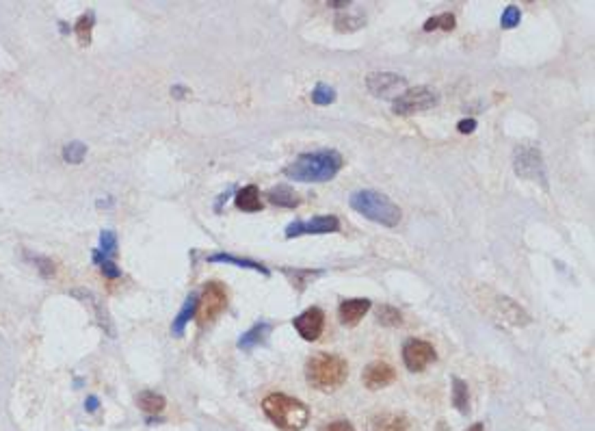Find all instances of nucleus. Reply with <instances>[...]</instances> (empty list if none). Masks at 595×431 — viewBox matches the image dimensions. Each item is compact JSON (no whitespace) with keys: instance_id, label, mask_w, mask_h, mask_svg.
<instances>
[{"instance_id":"c85d7f7f","label":"nucleus","mask_w":595,"mask_h":431,"mask_svg":"<svg viewBox=\"0 0 595 431\" xmlns=\"http://www.w3.org/2000/svg\"><path fill=\"white\" fill-rule=\"evenodd\" d=\"M422 28H424L426 33L438 31V28H442V31H453V28H455V15H453V13H442V15H436V17H429Z\"/></svg>"},{"instance_id":"6ab92c4d","label":"nucleus","mask_w":595,"mask_h":431,"mask_svg":"<svg viewBox=\"0 0 595 431\" xmlns=\"http://www.w3.org/2000/svg\"><path fill=\"white\" fill-rule=\"evenodd\" d=\"M270 323H266V321H260V323H256L254 328H249L241 338H239V347L241 349H254V347H258L260 343H264L266 340V336L270 334Z\"/></svg>"},{"instance_id":"aec40b11","label":"nucleus","mask_w":595,"mask_h":431,"mask_svg":"<svg viewBox=\"0 0 595 431\" xmlns=\"http://www.w3.org/2000/svg\"><path fill=\"white\" fill-rule=\"evenodd\" d=\"M208 262H227V264H236V267H243V269H254V271H258V273H262L266 278L270 276V271L264 264H260L256 260H249V258H239V256L225 254V251H219V254L208 256Z\"/></svg>"},{"instance_id":"cd10ccee","label":"nucleus","mask_w":595,"mask_h":431,"mask_svg":"<svg viewBox=\"0 0 595 431\" xmlns=\"http://www.w3.org/2000/svg\"><path fill=\"white\" fill-rule=\"evenodd\" d=\"M100 254L104 256V260H111L117 254V235L111 230H104L100 235Z\"/></svg>"},{"instance_id":"2eb2a0df","label":"nucleus","mask_w":595,"mask_h":431,"mask_svg":"<svg viewBox=\"0 0 595 431\" xmlns=\"http://www.w3.org/2000/svg\"><path fill=\"white\" fill-rule=\"evenodd\" d=\"M496 303H498V314H500L504 321H509L511 326H526V323H531L528 312L521 308V306H517L513 299H509V297H498Z\"/></svg>"},{"instance_id":"b1692460","label":"nucleus","mask_w":595,"mask_h":431,"mask_svg":"<svg viewBox=\"0 0 595 431\" xmlns=\"http://www.w3.org/2000/svg\"><path fill=\"white\" fill-rule=\"evenodd\" d=\"M377 321L381 323V326H386V328H399L403 323V314L396 310L394 306H388V303H383V306L377 308Z\"/></svg>"},{"instance_id":"7ed1b4c3","label":"nucleus","mask_w":595,"mask_h":431,"mask_svg":"<svg viewBox=\"0 0 595 431\" xmlns=\"http://www.w3.org/2000/svg\"><path fill=\"white\" fill-rule=\"evenodd\" d=\"M349 377V364L345 357L334 353H316L305 362V380L320 392H334Z\"/></svg>"},{"instance_id":"c9c22d12","label":"nucleus","mask_w":595,"mask_h":431,"mask_svg":"<svg viewBox=\"0 0 595 431\" xmlns=\"http://www.w3.org/2000/svg\"><path fill=\"white\" fill-rule=\"evenodd\" d=\"M327 5L334 7V9H345V7H349L353 3H351V0H327Z\"/></svg>"},{"instance_id":"bb28decb","label":"nucleus","mask_w":595,"mask_h":431,"mask_svg":"<svg viewBox=\"0 0 595 431\" xmlns=\"http://www.w3.org/2000/svg\"><path fill=\"white\" fill-rule=\"evenodd\" d=\"M312 102L318 106H329L336 102V89L329 87L327 83H316V87L312 89Z\"/></svg>"},{"instance_id":"a878e982","label":"nucleus","mask_w":595,"mask_h":431,"mask_svg":"<svg viewBox=\"0 0 595 431\" xmlns=\"http://www.w3.org/2000/svg\"><path fill=\"white\" fill-rule=\"evenodd\" d=\"M364 24H366V20H364L362 15H357V13H342V15L336 17V28H338L340 33L357 31V28H362Z\"/></svg>"},{"instance_id":"9d476101","label":"nucleus","mask_w":595,"mask_h":431,"mask_svg":"<svg viewBox=\"0 0 595 431\" xmlns=\"http://www.w3.org/2000/svg\"><path fill=\"white\" fill-rule=\"evenodd\" d=\"M436 349H433L431 343L420 338H409L403 345V362L411 373H420L424 371L431 362H436Z\"/></svg>"},{"instance_id":"423d86ee","label":"nucleus","mask_w":595,"mask_h":431,"mask_svg":"<svg viewBox=\"0 0 595 431\" xmlns=\"http://www.w3.org/2000/svg\"><path fill=\"white\" fill-rule=\"evenodd\" d=\"M225 308H227V291L219 282H208L202 291L200 306H197V323L206 326V323L214 321Z\"/></svg>"},{"instance_id":"f8f14e48","label":"nucleus","mask_w":595,"mask_h":431,"mask_svg":"<svg viewBox=\"0 0 595 431\" xmlns=\"http://www.w3.org/2000/svg\"><path fill=\"white\" fill-rule=\"evenodd\" d=\"M394 380H396V371L388 362H370L362 373V382L368 390L388 388Z\"/></svg>"},{"instance_id":"0eeeda50","label":"nucleus","mask_w":595,"mask_h":431,"mask_svg":"<svg viewBox=\"0 0 595 431\" xmlns=\"http://www.w3.org/2000/svg\"><path fill=\"white\" fill-rule=\"evenodd\" d=\"M366 87L374 98L381 100H396L405 94L407 89V78L394 74V71H372L366 76Z\"/></svg>"},{"instance_id":"dca6fc26","label":"nucleus","mask_w":595,"mask_h":431,"mask_svg":"<svg viewBox=\"0 0 595 431\" xmlns=\"http://www.w3.org/2000/svg\"><path fill=\"white\" fill-rule=\"evenodd\" d=\"M197 306H200V297H197L195 293H193V295H189V297H187V301H184V306L180 308L178 316L173 319L171 332H173L175 336H182V334H184V328L189 326V321L197 314Z\"/></svg>"},{"instance_id":"ddd939ff","label":"nucleus","mask_w":595,"mask_h":431,"mask_svg":"<svg viewBox=\"0 0 595 431\" xmlns=\"http://www.w3.org/2000/svg\"><path fill=\"white\" fill-rule=\"evenodd\" d=\"M370 308H372V303H370V299H366V297L345 299V301L340 303V308H338L340 323H342V326L353 328V326H357V323L368 314Z\"/></svg>"},{"instance_id":"a211bd4d","label":"nucleus","mask_w":595,"mask_h":431,"mask_svg":"<svg viewBox=\"0 0 595 431\" xmlns=\"http://www.w3.org/2000/svg\"><path fill=\"white\" fill-rule=\"evenodd\" d=\"M236 208L243 212H258L262 210V200H260V191L256 185H247L236 193Z\"/></svg>"},{"instance_id":"412c9836","label":"nucleus","mask_w":595,"mask_h":431,"mask_svg":"<svg viewBox=\"0 0 595 431\" xmlns=\"http://www.w3.org/2000/svg\"><path fill=\"white\" fill-rule=\"evenodd\" d=\"M137 405H139L143 412H148V414H160V412L165 409L167 401H165V397H162V394L152 392V390H146V392H141L139 397H137Z\"/></svg>"},{"instance_id":"39448f33","label":"nucleus","mask_w":595,"mask_h":431,"mask_svg":"<svg viewBox=\"0 0 595 431\" xmlns=\"http://www.w3.org/2000/svg\"><path fill=\"white\" fill-rule=\"evenodd\" d=\"M438 102H440V96L433 87H426V85L407 87L405 94L392 102V111L396 115H413V113L433 109Z\"/></svg>"},{"instance_id":"9b49d317","label":"nucleus","mask_w":595,"mask_h":431,"mask_svg":"<svg viewBox=\"0 0 595 431\" xmlns=\"http://www.w3.org/2000/svg\"><path fill=\"white\" fill-rule=\"evenodd\" d=\"M293 326L303 340H310L312 343V340H318V336L325 330V312L320 308L312 306L308 310H303L299 316H295Z\"/></svg>"},{"instance_id":"6e6552de","label":"nucleus","mask_w":595,"mask_h":431,"mask_svg":"<svg viewBox=\"0 0 595 431\" xmlns=\"http://www.w3.org/2000/svg\"><path fill=\"white\" fill-rule=\"evenodd\" d=\"M513 169H515V174L519 178H526V180H544V178H546L544 158H541V152L535 146H519V148H515Z\"/></svg>"},{"instance_id":"e433bc0d","label":"nucleus","mask_w":595,"mask_h":431,"mask_svg":"<svg viewBox=\"0 0 595 431\" xmlns=\"http://www.w3.org/2000/svg\"><path fill=\"white\" fill-rule=\"evenodd\" d=\"M187 92H189V89H187V87H182V85L171 87V94H173L175 98H184V96H187Z\"/></svg>"},{"instance_id":"4be33fe9","label":"nucleus","mask_w":595,"mask_h":431,"mask_svg":"<svg viewBox=\"0 0 595 431\" xmlns=\"http://www.w3.org/2000/svg\"><path fill=\"white\" fill-rule=\"evenodd\" d=\"M453 403L461 414H465L470 407V392H467V384L461 377H453Z\"/></svg>"},{"instance_id":"7c9ffc66","label":"nucleus","mask_w":595,"mask_h":431,"mask_svg":"<svg viewBox=\"0 0 595 431\" xmlns=\"http://www.w3.org/2000/svg\"><path fill=\"white\" fill-rule=\"evenodd\" d=\"M519 20H521V11H519V7L509 5L507 9L502 11L500 26H502V28H515V26L519 24Z\"/></svg>"},{"instance_id":"4468645a","label":"nucleus","mask_w":595,"mask_h":431,"mask_svg":"<svg viewBox=\"0 0 595 431\" xmlns=\"http://www.w3.org/2000/svg\"><path fill=\"white\" fill-rule=\"evenodd\" d=\"M366 431H411V421L399 412H381L366 423Z\"/></svg>"},{"instance_id":"5701e85b","label":"nucleus","mask_w":595,"mask_h":431,"mask_svg":"<svg viewBox=\"0 0 595 431\" xmlns=\"http://www.w3.org/2000/svg\"><path fill=\"white\" fill-rule=\"evenodd\" d=\"M74 295H78V297H83V301L85 303H92V308H94V312H96V316H98V321H100V326L102 328H106L108 330V334L113 336V326H111V319H108V314H106V310L100 306V301L92 295V293H85V291H74Z\"/></svg>"},{"instance_id":"f3484780","label":"nucleus","mask_w":595,"mask_h":431,"mask_svg":"<svg viewBox=\"0 0 595 431\" xmlns=\"http://www.w3.org/2000/svg\"><path fill=\"white\" fill-rule=\"evenodd\" d=\"M266 200L270 204H275V206H282V208H297L301 204L299 195L291 187H286V185H277L273 189H268L266 191Z\"/></svg>"},{"instance_id":"393cba45","label":"nucleus","mask_w":595,"mask_h":431,"mask_svg":"<svg viewBox=\"0 0 595 431\" xmlns=\"http://www.w3.org/2000/svg\"><path fill=\"white\" fill-rule=\"evenodd\" d=\"M94 13H85L78 17L76 22V37L80 42V46H89L92 44V31H94Z\"/></svg>"},{"instance_id":"f257e3e1","label":"nucleus","mask_w":595,"mask_h":431,"mask_svg":"<svg viewBox=\"0 0 595 431\" xmlns=\"http://www.w3.org/2000/svg\"><path fill=\"white\" fill-rule=\"evenodd\" d=\"M345 158L336 150H316L301 154L288 167H284V176L297 183H327L342 169Z\"/></svg>"},{"instance_id":"f03ea898","label":"nucleus","mask_w":595,"mask_h":431,"mask_svg":"<svg viewBox=\"0 0 595 431\" xmlns=\"http://www.w3.org/2000/svg\"><path fill=\"white\" fill-rule=\"evenodd\" d=\"M262 409L268 421L282 431H303L310 421V409L295 397L284 392H270L262 401Z\"/></svg>"},{"instance_id":"473e14b6","label":"nucleus","mask_w":595,"mask_h":431,"mask_svg":"<svg viewBox=\"0 0 595 431\" xmlns=\"http://www.w3.org/2000/svg\"><path fill=\"white\" fill-rule=\"evenodd\" d=\"M318 431H355V427L349 421H334V423L322 425Z\"/></svg>"},{"instance_id":"f704fd0d","label":"nucleus","mask_w":595,"mask_h":431,"mask_svg":"<svg viewBox=\"0 0 595 431\" xmlns=\"http://www.w3.org/2000/svg\"><path fill=\"white\" fill-rule=\"evenodd\" d=\"M474 128H476V119H461L457 124V130L461 135H470V133H474Z\"/></svg>"},{"instance_id":"1a4fd4ad","label":"nucleus","mask_w":595,"mask_h":431,"mask_svg":"<svg viewBox=\"0 0 595 431\" xmlns=\"http://www.w3.org/2000/svg\"><path fill=\"white\" fill-rule=\"evenodd\" d=\"M340 230V219L334 214H320L305 221H293L286 226V239L305 237V235H331Z\"/></svg>"},{"instance_id":"4c0bfd02","label":"nucleus","mask_w":595,"mask_h":431,"mask_svg":"<svg viewBox=\"0 0 595 431\" xmlns=\"http://www.w3.org/2000/svg\"><path fill=\"white\" fill-rule=\"evenodd\" d=\"M85 407H87V412H96L98 409V397H89Z\"/></svg>"},{"instance_id":"72a5a7b5","label":"nucleus","mask_w":595,"mask_h":431,"mask_svg":"<svg viewBox=\"0 0 595 431\" xmlns=\"http://www.w3.org/2000/svg\"><path fill=\"white\" fill-rule=\"evenodd\" d=\"M100 269H102V273H104L108 280H117V278L121 276V271H119L117 264H115L113 260H104V262L100 264Z\"/></svg>"},{"instance_id":"58836bf2","label":"nucleus","mask_w":595,"mask_h":431,"mask_svg":"<svg viewBox=\"0 0 595 431\" xmlns=\"http://www.w3.org/2000/svg\"><path fill=\"white\" fill-rule=\"evenodd\" d=\"M465 431H485V427H483V423H474L472 427H467Z\"/></svg>"},{"instance_id":"c756f323","label":"nucleus","mask_w":595,"mask_h":431,"mask_svg":"<svg viewBox=\"0 0 595 431\" xmlns=\"http://www.w3.org/2000/svg\"><path fill=\"white\" fill-rule=\"evenodd\" d=\"M85 154H87V148H85V143H80V141H71V143H67V146L63 148V158H65V163H74V165H78V163H83Z\"/></svg>"},{"instance_id":"2f4dec72","label":"nucleus","mask_w":595,"mask_h":431,"mask_svg":"<svg viewBox=\"0 0 595 431\" xmlns=\"http://www.w3.org/2000/svg\"><path fill=\"white\" fill-rule=\"evenodd\" d=\"M284 273L286 276H293V280L297 278V282H293V284H301L299 286V291H303V286L308 284V282H312V276H318L320 271H299V269H284Z\"/></svg>"},{"instance_id":"20e7f679","label":"nucleus","mask_w":595,"mask_h":431,"mask_svg":"<svg viewBox=\"0 0 595 431\" xmlns=\"http://www.w3.org/2000/svg\"><path fill=\"white\" fill-rule=\"evenodd\" d=\"M349 204L353 210L364 214L366 219H370L374 223H381L386 228H394L401 221V208L396 206L386 193H379L372 189L355 191L349 197Z\"/></svg>"}]
</instances>
